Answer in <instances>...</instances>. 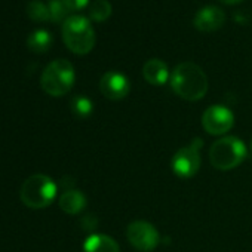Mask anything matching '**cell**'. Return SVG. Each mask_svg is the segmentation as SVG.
Masks as SVG:
<instances>
[{
  "instance_id": "6da1fadb",
  "label": "cell",
  "mask_w": 252,
  "mask_h": 252,
  "mask_svg": "<svg viewBox=\"0 0 252 252\" xmlns=\"http://www.w3.org/2000/svg\"><path fill=\"white\" fill-rule=\"evenodd\" d=\"M172 91L186 101H199L208 92V77L194 63L178 64L171 74Z\"/></svg>"
},
{
  "instance_id": "7a4b0ae2",
  "label": "cell",
  "mask_w": 252,
  "mask_h": 252,
  "mask_svg": "<svg viewBox=\"0 0 252 252\" xmlns=\"http://www.w3.org/2000/svg\"><path fill=\"white\" fill-rule=\"evenodd\" d=\"M63 40L76 55H86L95 46V32L91 21L82 15H71L63 24Z\"/></svg>"
},
{
  "instance_id": "3957f363",
  "label": "cell",
  "mask_w": 252,
  "mask_h": 252,
  "mask_svg": "<svg viewBox=\"0 0 252 252\" xmlns=\"http://www.w3.org/2000/svg\"><path fill=\"white\" fill-rule=\"evenodd\" d=\"M57 197V184L54 180L43 174L29 177L20 190L21 202L32 209H43L49 206Z\"/></svg>"
},
{
  "instance_id": "277c9868",
  "label": "cell",
  "mask_w": 252,
  "mask_h": 252,
  "mask_svg": "<svg viewBox=\"0 0 252 252\" xmlns=\"http://www.w3.org/2000/svg\"><path fill=\"white\" fill-rule=\"evenodd\" d=\"M74 80L73 64L67 60H55L45 67L40 76V86L51 96H63L71 91Z\"/></svg>"
},
{
  "instance_id": "5b68a950",
  "label": "cell",
  "mask_w": 252,
  "mask_h": 252,
  "mask_svg": "<svg viewBox=\"0 0 252 252\" xmlns=\"http://www.w3.org/2000/svg\"><path fill=\"white\" fill-rule=\"evenodd\" d=\"M248 150L237 137H224L215 141L209 150V162L218 171H230L237 168L246 158Z\"/></svg>"
},
{
  "instance_id": "8992f818",
  "label": "cell",
  "mask_w": 252,
  "mask_h": 252,
  "mask_svg": "<svg viewBox=\"0 0 252 252\" xmlns=\"http://www.w3.org/2000/svg\"><path fill=\"white\" fill-rule=\"evenodd\" d=\"M203 141L200 138H194L187 147L180 149L171 162L172 171L177 177L180 178H191L197 174L200 168V155L199 150L202 147Z\"/></svg>"
},
{
  "instance_id": "52a82bcc",
  "label": "cell",
  "mask_w": 252,
  "mask_h": 252,
  "mask_svg": "<svg viewBox=\"0 0 252 252\" xmlns=\"http://www.w3.org/2000/svg\"><path fill=\"white\" fill-rule=\"evenodd\" d=\"M234 125V116L225 105H211L202 114V126L209 135H224Z\"/></svg>"
},
{
  "instance_id": "ba28073f",
  "label": "cell",
  "mask_w": 252,
  "mask_h": 252,
  "mask_svg": "<svg viewBox=\"0 0 252 252\" xmlns=\"http://www.w3.org/2000/svg\"><path fill=\"white\" fill-rule=\"evenodd\" d=\"M126 236H128L129 243L141 252L153 251L160 242L159 231L156 230L153 224L147 221L131 222L128 225V230H126Z\"/></svg>"
},
{
  "instance_id": "9c48e42d",
  "label": "cell",
  "mask_w": 252,
  "mask_h": 252,
  "mask_svg": "<svg viewBox=\"0 0 252 252\" xmlns=\"http://www.w3.org/2000/svg\"><path fill=\"white\" fill-rule=\"evenodd\" d=\"M101 94L113 101L123 99L131 91V83L123 73L119 71H107L99 80Z\"/></svg>"
},
{
  "instance_id": "30bf717a",
  "label": "cell",
  "mask_w": 252,
  "mask_h": 252,
  "mask_svg": "<svg viewBox=\"0 0 252 252\" xmlns=\"http://www.w3.org/2000/svg\"><path fill=\"white\" fill-rule=\"evenodd\" d=\"M225 23V14L222 9L208 5L202 8L193 20V26L203 33H212L220 30Z\"/></svg>"
},
{
  "instance_id": "8fae6325",
  "label": "cell",
  "mask_w": 252,
  "mask_h": 252,
  "mask_svg": "<svg viewBox=\"0 0 252 252\" xmlns=\"http://www.w3.org/2000/svg\"><path fill=\"white\" fill-rule=\"evenodd\" d=\"M143 76L150 85H155V86H162L168 82V79H171L168 65L162 60H158V58H152L144 64Z\"/></svg>"
},
{
  "instance_id": "7c38bea8",
  "label": "cell",
  "mask_w": 252,
  "mask_h": 252,
  "mask_svg": "<svg viewBox=\"0 0 252 252\" xmlns=\"http://www.w3.org/2000/svg\"><path fill=\"white\" fill-rule=\"evenodd\" d=\"M58 205L61 208V211H64L68 215H76L79 212H82L86 206V196L79 191V190H67L64 191L60 199H58Z\"/></svg>"
},
{
  "instance_id": "4fadbf2b",
  "label": "cell",
  "mask_w": 252,
  "mask_h": 252,
  "mask_svg": "<svg viewBox=\"0 0 252 252\" xmlns=\"http://www.w3.org/2000/svg\"><path fill=\"white\" fill-rule=\"evenodd\" d=\"M83 252H120V248L111 236L91 234L83 243Z\"/></svg>"
},
{
  "instance_id": "5bb4252c",
  "label": "cell",
  "mask_w": 252,
  "mask_h": 252,
  "mask_svg": "<svg viewBox=\"0 0 252 252\" xmlns=\"http://www.w3.org/2000/svg\"><path fill=\"white\" fill-rule=\"evenodd\" d=\"M27 46L34 54L48 52L52 46V34L48 30H36L27 37Z\"/></svg>"
},
{
  "instance_id": "9a60e30c",
  "label": "cell",
  "mask_w": 252,
  "mask_h": 252,
  "mask_svg": "<svg viewBox=\"0 0 252 252\" xmlns=\"http://www.w3.org/2000/svg\"><path fill=\"white\" fill-rule=\"evenodd\" d=\"M111 17V3L108 0H95L89 6V18L95 23H104Z\"/></svg>"
},
{
  "instance_id": "2e32d148",
  "label": "cell",
  "mask_w": 252,
  "mask_h": 252,
  "mask_svg": "<svg viewBox=\"0 0 252 252\" xmlns=\"http://www.w3.org/2000/svg\"><path fill=\"white\" fill-rule=\"evenodd\" d=\"M27 15L34 23H46V21H51L49 8H48V5H45L43 2H40V0H32V2L27 5Z\"/></svg>"
},
{
  "instance_id": "e0dca14e",
  "label": "cell",
  "mask_w": 252,
  "mask_h": 252,
  "mask_svg": "<svg viewBox=\"0 0 252 252\" xmlns=\"http://www.w3.org/2000/svg\"><path fill=\"white\" fill-rule=\"evenodd\" d=\"M71 111L76 117L79 119H86L88 116H91L92 110H94V104L89 98L83 96V95H76L71 102H70Z\"/></svg>"
},
{
  "instance_id": "ac0fdd59",
  "label": "cell",
  "mask_w": 252,
  "mask_h": 252,
  "mask_svg": "<svg viewBox=\"0 0 252 252\" xmlns=\"http://www.w3.org/2000/svg\"><path fill=\"white\" fill-rule=\"evenodd\" d=\"M48 8H49V15H51V23H54V24L63 23L64 24V21L68 18L70 11L63 0H49Z\"/></svg>"
},
{
  "instance_id": "d6986e66",
  "label": "cell",
  "mask_w": 252,
  "mask_h": 252,
  "mask_svg": "<svg viewBox=\"0 0 252 252\" xmlns=\"http://www.w3.org/2000/svg\"><path fill=\"white\" fill-rule=\"evenodd\" d=\"M63 2L65 3V6L68 8L70 12L82 11L89 5V0H63Z\"/></svg>"
},
{
  "instance_id": "ffe728a7",
  "label": "cell",
  "mask_w": 252,
  "mask_h": 252,
  "mask_svg": "<svg viewBox=\"0 0 252 252\" xmlns=\"http://www.w3.org/2000/svg\"><path fill=\"white\" fill-rule=\"evenodd\" d=\"M98 221L94 215H86L85 218H82V225L85 230H92L94 227H96Z\"/></svg>"
},
{
  "instance_id": "44dd1931",
  "label": "cell",
  "mask_w": 252,
  "mask_h": 252,
  "mask_svg": "<svg viewBox=\"0 0 252 252\" xmlns=\"http://www.w3.org/2000/svg\"><path fill=\"white\" fill-rule=\"evenodd\" d=\"M220 2L224 5H237V3L243 2V0H220Z\"/></svg>"
},
{
  "instance_id": "7402d4cb",
  "label": "cell",
  "mask_w": 252,
  "mask_h": 252,
  "mask_svg": "<svg viewBox=\"0 0 252 252\" xmlns=\"http://www.w3.org/2000/svg\"><path fill=\"white\" fill-rule=\"evenodd\" d=\"M251 150H252V140H251Z\"/></svg>"
}]
</instances>
